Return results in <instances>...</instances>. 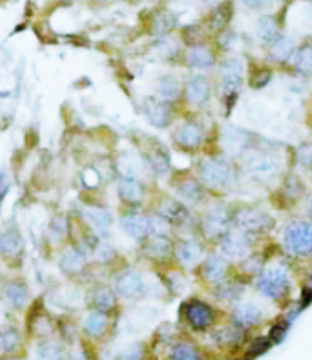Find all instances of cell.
Instances as JSON below:
<instances>
[{"label": "cell", "mask_w": 312, "mask_h": 360, "mask_svg": "<svg viewBox=\"0 0 312 360\" xmlns=\"http://www.w3.org/2000/svg\"><path fill=\"white\" fill-rule=\"evenodd\" d=\"M248 335L247 331H243L241 327L232 324L230 320H223L221 324L217 325L216 329L210 331L207 335L208 344L212 345V353L217 351V353H236V351L243 350L248 342ZM207 345V348H210Z\"/></svg>", "instance_id": "cell-19"}, {"label": "cell", "mask_w": 312, "mask_h": 360, "mask_svg": "<svg viewBox=\"0 0 312 360\" xmlns=\"http://www.w3.org/2000/svg\"><path fill=\"white\" fill-rule=\"evenodd\" d=\"M113 291L117 296H122L126 300H139L146 296L148 285H146L145 276L136 269H125L116 276Z\"/></svg>", "instance_id": "cell-25"}, {"label": "cell", "mask_w": 312, "mask_h": 360, "mask_svg": "<svg viewBox=\"0 0 312 360\" xmlns=\"http://www.w3.org/2000/svg\"><path fill=\"white\" fill-rule=\"evenodd\" d=\"M121 229L128 238L139 243H143L154 232H159L154 214L145 212L143 209H126L121 214Z\"/></svg>", "instance_id": "cell-24"}, {"label": "cell", "mask_w": 312, "mask_h": 360, "mask_svg": "<svg viewBox=\"0 0 312 360\" xmlns=\"http://www.w3.org/2000/svg\"><path fill=\"white\" fill-rule=\"evenodd\" d=\"M214 99H216L214 77L208 74H188L185 77L181 101L183 114H205Z\"/></svg>", "instance_id": "cell-10"}, {"label": "cell", "mask_w": 312, "mask_h": 360, "mask_svg": "<svg viewBox=\"0 0 312 360\" xmlns=\"http://www.w3.org/2000/svg\"><path fill=\"white\" fill-rule=\"evenodd\" d=\"M303 216L312 221V192L307 196V200L303 201Z\"/></svg>", "instance_id": "cell-45"}, {"label": "cell", "mask_w": 312, "mask_h": 360, "mask_svg": "<svg viewBox=\"0 0 312 360\" xmlns=\"http://www.w3.org/2000/svg\"><path fill=\"white\" fill-rule=\"evenodd\" d=\"M274 71H276V68L268 65L267 60L250 65L247 68V85L250 86L252 90H263L274 79Z\"/></svg>", "instance_id": "cell-32"}, {"label": "cell", "mask_w": 312, "mask_h": 360, "mask_svg": "<svg viewBox=\"0 0 312 360\" xmlns=\"http://www.w3.org/2000/svg\"><path fill=\"white\" fill-rule=\"evenodd\" d=\"M232 227L252 236L254 240L265 241L270 240L272 232H276L279 223H277L276 216L270 214L268 209L259 203L237 201L234 203V210H232Z\"/></svg>", "instance_id": "cell-8"}, {"label": "cell", "mask_w": 312, "mask_h": 360, "mask_svg": "<svg viewBox=\"0 0 312 360\" xmlns=\"http://www.w3.org/2000/svg\"><path fill=\"white\" fill-rule=\"evenodd\" d=\"M309 192L307 183L303 181V174L296 172L294 169H288L287 174L279 180V185L274 190V200L277 198V203H282V209H292L307 200Z\"/></svg>", "instance_id": "cell-22"}, {"label": "cell", "mask_w": 312, "mask_h": 360, "mask_svg": "<svg viewBox=\"0 0 312 360\" xmlns=\"http://www.w3.org/2000/svg\"><path fill=\"white\" fill-rule=\"evenodd\" d=\"M219 130L208 114H183L170 128V143L177 152L190 157H199L207 152H216Z\"/></svg>", "instance_id": "cell-2"}, {"label": "cell", "mask_w": 312, "mask_h": 360, "mask_svg": "<svg viewBox=\"0 0 312 360\" xmlns=\"http://www.w3.org/2000/svg\"><path fill=\"white\" fill-rule=\"evenodd\" d=\"M285 19L282 13H263L256 22V39L263 48H268L285 33Z\"/></svg>", "instance_id": "cell-27"}, {"label": "cell", "mask_w": 312, "mask_h": 360, "mask_svg": "<svg viewBox=\"0 0 312 360\" xmlns=\"http://www.w3.org/2000/svg\"><path fill=\"white\" fill-rule=\"evenodd\" d=\"M194 174L201 180L212 198H227L241 183V171L236 160L221 151L207 152L194 160Z\"/></svg>", "instance_id": "cell-3"}, {"label": "cell", "mask_w": 312, "mask_h": 360, "mask_svg": "<svg viewBox=\"0 0 312 360\" xmlns=\"http://www.w3.org/2000/svg\"><path fill=\"white\" fill-rule=\"evenodd\" d=\"M232 210H234V203L225 198H214L203 209L196 210L197 234L210 247L216 246V241L232 229Z\"/></svg>", "instance_id": "cell-9"}, {"label": "cell", "mask_w": 312, "mask_h": 360, "mask_svg": "<svg viewBox=\"0 0 312 360\" xmlns=\"http://www.w3.org/2000/svg\"><path fill=\"white\" fill-rule=\"evenodd\" d=\"M288 155H291V169L296 172H312V141H305L291 148Z\"/></svg>", "instance_id": "cell-36"}, {"label": "cell", "mask_w": 312, "mask_h": 360, "mask_svg": "<svg viewBox=\"0 0 312 360\" xmlns=\"http://www.w3.org/2000/svg\"><path fill=\"white\" fill-rule=\"evenodd\" d=\"M232 19H234V2L232 0H225V2H219L217 6H214L201 22L212 35V40H214V37L230 28Z\"/></svg>", "instance_id": "cell-28"}, {"label": "cell", "mask_w": 312, "mask_h": 360, "mask_svg": "<svg viewBox=\"0 0 312 360\" xmlns=\"http://www.w3.org/2000/svg\"><path fill=\"white\" fill-rule=\"evenodd\" d=\"M212 353L207 345L201 344L196 336L179 333L163 348V355L159 360H212Z\"/></svg>", "instance_id": "cell-18"}, {"label": "cell", "mask_w": 312, "mask_h": 360, "mask_svg": "<svg viewBox=\"0 0 312 360\" xmlns=\"http://www.w3.org/2000/svg\"><path fill=\"white\" fill-rule=\"evenodd\" d=\"M296 266L282 255L272 256L259 275L252 280L250 289L261 300L276 307H287L294 300V291L297 287Z\"/></svg>", "instance_id": "cell-1"}, {"label": "cell", "mask_w": 312, "mask_h": 360, "mask_svg": "<svg viewBox=\"0 0 312 360\" xmlns=\"http://www.w3.org/2000/svg\"><path fill=\"white\" fill-rule=\"evenodd\" d=\"M148 360H159V359H157V357H150V359H148Z\"/></svg>", "instance_id": "cell-47"}, {"label": "cell", "mask_w": 312, "mask_h": 360, "mask_svg": "<svg viewBox=\"0 0 312 360\" xmlns=\"http://www.w3.org/2000/svg\"><path fill=\"white\" fill-rule=\"evenodd\" d=\"M4 296L6 300L10 302L13 307L21 309L28 304V285L21 280H13L10 284H6L4 287Z\"/></svg>", "instance_id": "cell-40"}, {"label": "cell", "mask_w": 312, "mask_h": 360, "mask_svg": "<svg viewBox=\"0 0 312 360\" xmlns=\"http://www.w3.org/2000/svg\"><path fill=\"white\" fill-rule=\"evenodd\" d=\"M263 241L254 240L252 236L245 234L241 230H237L232 227L230 230H227L225 234L216 241L214 249L219 250L228 262H232L234 266L236 264H241L243 260H247L248 256H252L259 247H261Z\"/></svg>", "instance_id": "cell-13"}, {"label": "cell", "mask_w": 312, "mask_h": 360, "mask_svg": "<svg viewBox=\"0 0 312 360\" xmlns=\"http://www.w3.org/2000/svg\"><path fill=\"white\" fill-rule=\"evenodd\" d=\"M177 28V17L172 11H157L152 17L150 31L157 37H168Z\"/></svg>", "instance_id": "cell-37"}, {"label": "cell", "mask_w": 312, "mask_h": 360, "mask_svg": "<svg viewBox=\"0 0 312 360\" xmlns=\"http://www.w3.org/2000/svg\"><path fill=\"white\" fill-rule=\"evenodd\" d=\"M97 258L104 262V264H108L111 258H116V250L111 249L110 246H106V243H99L97 246Z\"/></svg>", "instance_id": "cell-44"}, {"label": "cell", "mask_w": 312, "mask_h": 360, "mask_svg": "<svg viewBox=\"0 0 312 360\" xmlns=\"http://www.w3.org/2000/svg\"><path fill=\"white\" fill-rule=\"evenodd\" d=\"M305 2H312V0H305Z\"/></svg>", "instance_id": "cell-48"}, {"label": "cell", "mask_w": 312, "mask_h": 360, "mask_svg": "<svg viewBox=\"0 0 312 360\" xmlns=\"http://www.w3.org/2000/svg\"><path fill=\"white\" fill-rule=\"evenodd\" d=\"M265 302V300H263ZM263 302L256 300V298H245L237 305H234L232 309L227 311V320L232 324L241 327L243 331L252 333L254 329H259L265 324H268V309Z\"/></svg>", "instance_id": "cell-14"}, {"label": "cell", "mask_w": 312, "mask_h": 360, "mask_svg": "<svg viewBox=\"0 0 312 360\" xmlns=\"http://www.w3.org/2000/svg\"><path fill=\"white\" fill-rule=\"evenodd\" d=\"M66 230H68V221H66V218H62V216H57V218H53V221H51L50 225V232L55 238H62V236L66 234Z\"/></svg>", "instance_id": "cell-42"}, {"label": "cell", "mask_w": 312, "mask_h": 360, "mask_svg": "<svg viewBox=\"0 0 312 360\" xmlns=\"http://www.w3.org/2000/svg\"><path fill=\"white\" fill-rule=\"evenodd\" d=\"M219 60H221V51L217 50V46L212 40V42H205V44L187 46L183 50L181 66L188 74H208V76H212L216 71Z\"/></svg>", "instance_id": "cell-15"}, {"label": "cell", "mask_w": 312, "mask_h": 360, "mask_svg": "<svg viewBox=\"0 0 312 360\" xmlns=\"http://www.w3.org/2000/svg\"><path fill=\"white\" fill-rule=\"evenodd\" d=\"M168 183H170L172 196H176L177 200L192 210L203 209L208 201L214 200L210 192L201 183V180L194 174V171L172 174Z\"/></svg>", "instance_id": "cell-11"}, {"label": "cell", "mask_w": 312, "mask_h": 360, "mask_svg": "<svg viewBox=\"0 0 312 360\" xmlns=\"http://www.w3.org/2000/svg\"><path fill=\"white\" fill-rule=\"evenodd\" d=\"M212 247L203 240L199 234H185L176 238V267L183 269L185 273L192 275L196 267L203 262V258L208 255Z\"/></svg>", "instance_id": "cell-16"}, {"label": "cell", "mask_w": 312, "mask_h": 360, "mask_svg": "<svg viewBox=\"0 0 312 360\" xmlns=\"http://www.w3.org/2000/svg\"><path fill=\"white\" fill-rule=\"evenodd\" d=\"M59 266H61V269L64 271L66 275H75L86 266L84 252H81L79 249H66L61 255Z\"/></svg>", "instance_id": "cell-39"}, {"label": "cell", "mask_w": 312, "mask_h": 360, "mask_svg": "<svg viewBox=\"0 0 312 360\" xmlns=\"http://www.w3.org/2000/svg\"><path fill=\"white\" fill-rule=\"evenodd\" d=\"M84 218L97 232H106L111 227V223H113L110 212L106 209H101V207H88V209H84Z\"/></svg>", "instance_id": "cell-38"}, {"label": "cell", "mask_w": 312, "mask_h": 360, "mask_svg": "<svg viewBox=\"0 0 312 360\" xmlns=\"http://www.w3.org/2000/svg\"><path fill=\"white\" fill-rule=\"evenodd\" d=\"M110 327V318L106 313L101 311H90L82 320V329L90 338H101L106 335V331Z\"/></svg>", "instance_id": "cell-35"}, {"label": "cell", "mask_w": 312, "mask_h": 360, "mask_svg": "<svg viewBox=\"0 0 312 360\" xmlns=\"http://www.w3.org/2000/svg\"><path fill=\"white\" fill-rule=\"evenodd\" d=\"M183 88H185V79L177 74H165L156 80V94L159 99L167 101L170 105H176L181 108Z\"/></svg>", "instance_id": "cell-30"}, {"label": "cell", "mask_w": 312, "mask_h": 360, "mask_svg": "<svg viewBox=\"0 0 312 360\" xmlns=\"http://www.w3.org/2000/svg\"><path fill=\"white\" fill-rule=\"evenodd\" d=\"M141 110L145 119L157 130H167L176 125V121L183 115L181 108L170 105L167 101L159 99L157 95H148L141 103Z\"/></svg>", "instance_id": "cell-20"}, {"label": "cell", "mask_w": 312, "mask_h": 360, "mask_svg": "<svg viewBox=\"0 0 312 360\" xmlns=\"http://www.w3.org/2000/svg\"><path fill=\"white\" fill-rule=\"evenodd\" d=\"M234 275V264L228 262L225 256L212 247L208 250V255L203 258V262L196 267V271L192 273L194 280L201 285L203 289L208 291L214 285L221 284L223 280H227Z\"/></svg>", "instance_id": "cell-12"}, {"label": "cell", "mask_w": 312, "mask_h": 360, "mask_svg": "<svg viewBox=\"0 0 312 360\" xmlns=\"http://www.w3.org/2000/svg\"><path fill=\"white\" fill-rule=\"evenodd\" d=\"M288 68L297 77H312V40H303L302 44H297Z\"/></svg>", "instance_id": "cell-31"}, {"label": "cell", "mask_w": 312, "mask_h": 360, "mask_svg": "<svg viewBox=\"0 0 312 360\" xmlns=\"http://www.w3.org/2000/svg\"><path fill=\"white\" fill-rule=\"evenodd\" d=\"M141 255L156 267L170 269L176 266V236L170 232H154L141 243Z\"/></svg>", "instance_id": "cell-17"}, {"label": "cell", "mask_w": 312, "mask_h": 360, "mask_svg": "<svg viewBox=\"0 0 312 360\" xmlns=\"http://www.w3.org/2000/svg\"><path fill=\"white\" fill-rule=\"evenodd\" d=\"M296 48H297L296 39L283 33L276 42H272L268 48H265V55H267L265 57V60H267L268 65L274 66V68H288Z\"/></svg>", "instance_id": "cell-29"}, {"label": "cell", "mask_w": 312, "mask_h": 360, "mask_svg": "<svg viewBox=\"0 0 312 360\" xmlns=\"http://www.w3.org/2000/svg\"><path fill=\"white\" fill-rule=\"evenodd\" d=\"M248 289H250V284L241 280L239 276L232 275L230 278H227V280H223L221 284L214 285L212 289H208L207 295L214 304L219 305L221 309L228 311L232 309L234 305H237L239 302H243L247 298Z\"/></svg>", "instance_id": "cell-23"}, {"label": "cell", "mask_w": 312, "mask_h": 360, "mask_svg": "<svg viewBox=\"0 0 312 360\" xmlns=\"http://www.w3.org/2000/svg\"><path fill=\"white\" fill-rule=\"evenodd\" d=\"M239 2L248 11H265L270 8L272 0H239Z\"/></svg>", "instance_id": "cell-43"}, {"label": "cell", "mask_w": 312, "mask_h": 360, "mask_svg": "<svg viewBox=\"0 0 312 360\" xmlns=\"http://www.w3.org/2000/svg\"><path fill=\"white\" fill-rule=\"evenodd\" d=\"M22 249H24V240L19 229L10 227L0 232V255L6 258H15L21 255Z\"/></svg>", "instance_id": "cell-33"}, {"label": "cell", "mask_w": 312, "mask_h": 360, "mask_svg": "<svg viewBox=\"0 0 312 360\" xmlns=\"http://www.w3.org/2000/svg\"><path fill=\"white\" fill-rule=\"evenodd\" d=\"M277 247L294 266L312 264V221L305 216H292L277 227Z\"/></svg>", "instance_id": "cell-6"}, {"label": "cell", "mask_w": 312, "mask_h": 360, "mask_svg": "<svg viewBox=\"0 0 312 360\" xmlns=\"http://www.w3.org/2000/svg\"><path fill=\"white\" fill-rule=\"evenodd\" d=\"M223 320H227V311L201 295H190L179 307V325L183 333L192 336H207Z\"/></svg>", "instance_id": "cell-5"}, {"label": "cell", "mask_w": 312, "mask_h": 360, "mask_svg": "<svg viewBox=\"0 0 312 360\" xmlns=\"http://www.w3.org/2000/svg\"><path fill=\"white\" fill-rule=\"evenodd\" d=\"M285 161L291 163V155H288V160H283L279 146L270 145V141L259 139L256 135L250 148L237 160V165L245 178H250L256 183L268 185L272 181L279 183L283 175L287 174L288 169L285 166Z\"/></svg>", "instance_id": "cell-4"}, {"label": "cell", "mask_w": 312, "mask_h": 360, "mask_svg": "<svg viewBox=\"0 0 312 360\" xmlns=\"http://www.w3.org/2000/svg\"><path fill=\"white\" fill-rule=\"evenodd\" d=\"M216 86V99L223 108V114L228 115L236 106L243 86L247 85V66L239 57H221L216 71L212 74Z\"/></svg>", "instance_id": "cell-7"}, {"label": "cell", "mask_w": 312, "mask_h": 360, "mask_svg": "<svg viewBox=\"0 0 312 360\" xmlns=\"http://www.w3.org/2000/svg\"><path fill=\"white\" fill-rule=\"evenodd\" d=\"M141 157L146 169L159 180H170L172 178V157L168 146L156 137H146L141 148Z\"/></svg>", "instance_id": "cell-21"}, {"label": "cell", "mask_w": 312, "mask_h": 360, "mask_svg": "<svg viewBox=\"0 0 312 360\" xmlns=\"http://www.w3.org/2000/svg\"><path fill=\"white\" fill-rule=\"evenodd\" d=\"M117 194L128 209H141L146 200V187L139 178L121 174L117 181Z\"/></svg>", "instance_id": "cell-26"}, {"label": "cell", "mask_w": 312, "mask_h": 360, "mask_svg": "<svg viewBox=\"0 0 312 360\" xmlns=\"http://www.w3.org/2000/svg\"><path fill=\"white\" fill-rule=\"evenodd\" d=\"M150 357L148 345L145 342H131L119 351L116 360H148Z\"/></svg>", "instance_id": "cell-41"}, {"label": "cell", "mask_w": 312, "mask_h": 360, "mask_svg": "<svg viewBox=\"0 0 312 360\" xmlns=\"http://www.w3.org/2000/svg\"><path fill=\"white\" fill-rule=\"evenodd\" d=\"M8 190V178L4 175V172H0V198Z\"/></svg>", "instance_id": "cell-46"}, {"label": "cell", "mask_w": 312, "mask_h": 360, "mask_svg": "<svg viewBox=\"0 0 312 360\" xmlns=\"http://www.w3.org/2000/svg\"><path fill=\"white\" fill-rule=\"evenodd\" d=\"M90 304L93 311H101V313H111L117 307V293L111 287L106 285H99L91 291Z\"/></svg>", "instance_id": "cell-34"}]
</instances>
